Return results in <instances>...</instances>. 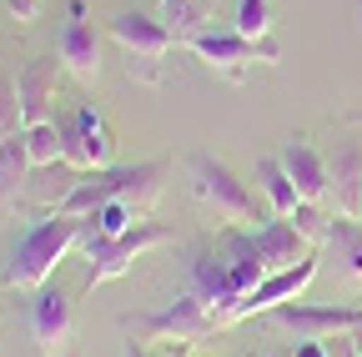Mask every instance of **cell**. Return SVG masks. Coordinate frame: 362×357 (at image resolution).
<instances>
[{"label":"cell","instance_id":"1","mask_svg":"<svg viewBox=\"0 0 362 357\" xmlns=\"http://www.w3.org/2000/svg\"><path fill=\"white\" fill-rule=\"evenodd\" d=\"M86 237V216H66V211H45L35 227L11 247V262H6V282L16 292H40L51 282V272L81 247Z\"/></svg>","mask_w":362,"mask_h":357},{"label":"cell","instance_id":"2","mask_svg":"<svg viewBox=\"0 0 362 357\" xmlns=\"http://www.w3.org/2000/svg\"><path fill=\"white\" fill-rule=\"evenodd\" d=\"M192 187H197V197L216 211V221H226V227H247V232H257V221H262V206H257V197H252V187L242 182V176L226 166V161H216V156H206V151H197L192 161Z\"/></svg>","mask_w":362,"mask_h":357},{"label":"cell","instance_id":"3","mask_svg":"<svg viewBox=\"0 0 362 357\" xmlns=\"http://www.w3.org/2000/svg\"><path fill=\"white\" fill-rule=\"evenodd\" d=\"M216 327L211 317V302L202 292H181L176 302H166L161 312H151V317H141L131 327V337H141V342H166V347H192V342H206Z\"/></svg>","mask_w":362,"mask_h":357},{"label":"cell","instance_id":"4","mask_svg":"<svg viewBox=\"0 0 362 357\" xmlns=\"http://www.w3.org/2000/svg\"><path fill=\"white\" fill-rule=\"evenodd\" d=\"M156 247H171V232L161 227V221H136L131 232H121V237H106V242H90L86 247V287H101V282H116L121 272H131L136 262H141L146 252H156Z\"/></svg>","mask_w":362,"mask_h":357},{"label":"cell","instance_id":"5","mask_svg":"<svg viewBox=\"0 0 362 357\" xmlns=\"http://www.w3.org/2000/svg\"><path fill=\"white\" fill-rule=\"evenodd\" d=\"M192 56L202 61V66H211V71H221V76H242L247 66H277L282 61V51H277V40H247V35H237V30H197L192 40Z\"/></svg>","mask_w":362,"mask_h":357},{"label":"cell","instance_id":"6","mask_svg":"<svg viewBox=\"0 0 362 357\" xmlns=\"http://www.w3.org/2000/svg\"><path fill=\"white\" fill-rule=\"evenodd\" d=\"M111 35H116V46L131 56V76H136V81H156L161 56L176 46V30H171L166 21L141 16V11L116 16V21H111Z\"/></svg>","mask_w":362,"mask_h":357},{"label":"cell","instance_id":"7","mask_svg":"<svg viewBox=\"0 0 362 357\" xmlns=\"http://www.w3.org/2000/svg\"><path fill=\"white\" fill-rule=\"evenodd\" d=\"M267 327H277L297 342H327L337 332L362 327V307H307V302H282L267 312Z\"/></svg>","mask_w":362,"mask_h":357},{"label":"cell","instance_id":"8","mask_svg":"<svg viewBox=\"0 0 362 357\" xmlns=\"http://www.w3.org/2000/svg\"><path fill=\"white\" fill-rule=\"evenodd\" d=\"M61 131H66V161H71L76 171H106V166H111L116 141H111L101 111L90 106V101H81V106L71 111V121H61Z\"/></svg>","mask_w":362,"mask_h":357},{"label":"cell","instance_id":"9","mask_svg":"<svg viewBox=\"0 0 362 357\" xmlns=\"http://www.w3.org/2000/svg\"><path fill=\"white\" fill-rule=\"evenodd\" d=\"M56 56H61V66L81 81V86H90L101 76V35H96V25L86 21V6L81 0H71V21L61 25V35H56Z\"/></svg>","mask_w":362,"mask_h":357},{"label":"cell","instance_id":"10","mask_svg":"<svg viewBox=\"0 0 362 357\" xmlns=\"http://www.w3.org/2000/svg\"><path fill=\"white\" fill-rule=\"evenodd\" d=\"M71 332H76V317H71V297L61 287L45 282L30 302V337L45 357H61L71 347Z\"/></svg>","mask_w":362,"mask_h":357},{"label":"cell","instance_id":"11","mask_svg":"<svg viewBox=\"0 0 362 357\" xmlns=\"http://www.w3.org/2000/svg\"><path fill=\"white\" fill-rule=\"evenodd\" d=\"M332 197H337V216H362V131H342L332 156Z\"/></svg>","mask_w":362,"mask_h":357},{"label":"cell","instance_id":"12","mask_svg":"<svg viewBox=\"0 0 362 357\" xmlns=\"http://www.w3.org/2000/svg\"><path fill=\"white\" fill-rule=\"evenodd\" d=\"M61 56H35L25 61V71L16 76V91H21V121L40 126L51 121V101H56V86H61Z\"/></svg>","mask_w":362,"mask_h":357},{"label":"cell","instance_id":"13","mask_svg":"<svg viewBox=\"0 0 362 357\" xmlns=\"http://www.w3.org/2000/svg\"><path fill=\"white\" fill-rule=\"evenodd\" d=\"M277 156H282L287 176L297 182V197H302V201H317V206H327V197H332V171H327V156L317 151L312 141H302V136H292Z\"/></svg>","mask_w":362,"mask_h":357},{"label":"cell","instance_id":"14","mask_svg":"<svg viewBox=\"0 0 362 357\" xmlns=\"http://www.w3.org/2000/svg\"><path fill=\"white\" fill-rule=\"evenodd\" d=\"M252 242H257V257H262L267 272H287V267H297L302 257H312V242L297 232L292 216H272V221H262V227L252 232Z\"/></svg>","mask_w":362,"mask_h":357},{"label":"cell","instance_id":"15","mask_svg":"<svg viewBox=\"0 0 362 357\" xmlns=\"http://www.w3.org/2000/svg\"><path fill=\"white\" fill-rule=\"evenodd\" d=\"M166 161H141V166H126L121 171V192H116V201H126L136 216H146L151 206H156V197L166 192Z\"/></svg>","mask_w":362,"mask_h":357},{"label":"cell","instance_id":"16","mask_svg":"<svg viewBox=\"0 0 362 357\" xmlns=\"http://www.w3.org/2000/svg\"><path fill=\"white\" fill-rule=\"evenodd\" d=\"M30 151H25V131L0 136V206H16L30 187Z\"/></svg>","mask_w":362,"mask_h":357},{"label":"cell","instance_id":"17","mask_svg":"<svg viewBox=\"0 0 362 357\" xmlns=\"http://www.w3.org/2000/svg\"><path fill=\"white\" fill-rule=\"evenodd\" d=\"M121 171L126 166H106V171H81V182H76V192L66 197V216H90L96 206H106V201H116V192H121Z\"/></svg>","mask_w":362,"mask_h":357},{"label":"cell","instance_id":"18","mask_svg":"<svg viewBox=\"0 0 362 357\" xmlns=\"http://www.w3.org/2000/svg\"><path fill=\"white\" fill-rule=\"evenodd\" d=\"M76 182H81V171H76L71 161L35 166V171H30V187H25V197H30L40 211H61V206H66V197L76 192Z\"/></svg>","mask_w":362,"mask_h":357},{"label":"cell","instance_id":"19","mask_svg":"<svg viewBox=\"0 0 362 357\" xmlns=\"http://www.w3.org/2000/svg\"><path fill=\"white\" fill-rule=\"evenodd\" d=\"M322 247L342 267V277L362 282V216H332V232H327Z\"/></svg>","mask_w":362,"mask_h":357},{"label":"cell","instance_id":"20","mask_svg":"<svg viewBox=\"0 0 362 357\" xmlns=\"http://www.w3.org/2000/svg\"><path fill=\"white\" fill-rule=\"evenodd\" d=\"M257 182H262V197L272 201V211H277V216H292V211L302 206V197H297V182L287 176L282 156H267V161H257Z\"/></svg>","mask_w":362,"mask_h":357},{"label":"cell","instance_id":"21","mask_svg":"<svg viewBox=\"0 0 362 357\" xmlns=\"http://www.w3.org/2000/svg\"><path fill=\"white\" fill-rule=\"evenodd\" d=\"M161 21L176 30V40H192L211 21V0H161Z\"/></svg>","mask_w":362,"mask_h":357},{"label":"cell","instance_id":"22","mask_svg":"<svg viewBox=\"0 0 362 357\" xmlns=\"http://www.w3.org/2000/svg\"><path fill=\"white\" fill-rule=\"evenodd\" d=\"M25 151H30V166H56V161H66V131H61V121L25 126Z\"/></svg>","mask_w":362,"mask_h":357},{"label":"cell","instance_id":"23","mask_svg":"<svg viewBox=\"0 0 362 357\" xmlns=\"http://www.w3.org/2000/svg\"><path fill=\"white\" fill-rule=\"evenodd\" d=\"M232 30L247 35V40H267V35H272V0H237Z\"/></svg>","mask_w":362,"mask_h":357},{"label":"cell","instance_id":"24","mask_svg":"<svg viewBox=\"0 0 362 357\" xmlns=\"http://www.w3.org/2000/svg\"><path fill=\"white\" fill-rule=\"evenodd\" d=\"M292 221H297V232H302L307 242H327V232H332L327 206H317V201H302V206L292 211Z\"/></svg>","mask_w":362,"mask_h":357},{"label":"cell","instance_id":"25","mask_svg":"<svg viewBox=\"0 0 362 357\" xmlns=\"http://www.w3.org/2000/svg\"><path fill=\"white\" fill-rule=\"evenodd\" d=\"M16 131H25V121H21V91L0 76V136H16Z\"/></svg>","mask_w":362,"mask_h":357},{"label":"cell","instance_id":"26","mask_svg":"<svg viewBox=\"0 0 362 357\" xmlns=\"http://www.w3.org/2000/svg\"><path fill=\"white\" fill-rule=\"evenodd\" d=\"M11 11H16V21H35L40 16V0H11Z\"/></svg>","mask_w":362,"mask_h":357},{"label":"cell","instance_id":"27","mask_svg":"<svg viewBox=\"0 0 362 357\" xmlns=\"http://www.w3.org/2000/svg\"><path fill=\"white\" fill-rule=\"evenodd\" d=\"M126 357H146V352H141V342H131V347H126Z\"/></svg>","mask_w":362,"mask_h":357}]
</instances>
